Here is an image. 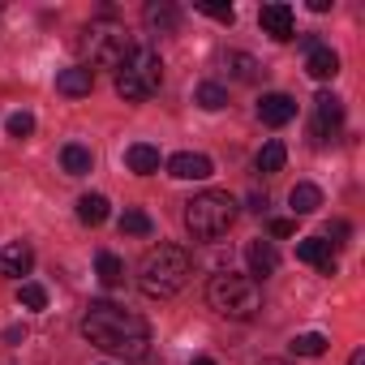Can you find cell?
<instances>
[{"label": "cell", "mask_w": 365, "mask_h": 365, "mask_svg": "<svg viewBox=\"0 0 365 365\" xmlns=\"http://www.w3.org/2000/svg\"><path fill=\"white\" fill-rule=\"evenodd\" d=\"M82 335L95 348H103L112 356H125V361H142L150 352V327L133 309L112 305V301H91V309L82 318Z\"/></svg>", "instance_id": "1"}, {"label": "cell", "mask_w": 365, "mask_h": 365, "mask_svg": "<svg viewBox=\"0 0 365 365\" xmlns=\"http://www.w3.org/2000/svg\"><path fill=\"white\" fill-rule=\"evenodd\" d=\"M190 275H194V258L185 250L180 245H155V250H146V258L138 267V288L155 301H168L190 284Z\"/></svg>", "instance_id": "2"}, {"label": "cell", "mask_w": 365, "mask_h": 365, "mask_svg": "<svg viewBox=\"0 0 365 365\" xmlns=\"http://www.w3.org/2000/svg\"><path fill=\"white\" fill-rule=\"evenodd\" d=\"M207 301H211L215 314L237 318V322H250V318H258V309H262V284L250 279V275L220 271V275H211V284H207Z\"/></svg>", "instance_id": "3"}, {"label": "cell", "mask_w": 365, "mask_h": 365, "mask_svg": "<svg viewBox=\"0 0 365 365\" xmlns=\"http://www.w3.org/2000/svg\"><path fill=\"white\" fill-rule=\"evenodd\" d=\"M237 224V202L224 190H207L185 202V228L194 241H215Z\"/></svg>", "instance_id": "4"}, {"label": "cell", "mask_w": 365, "mask_h": 365, "mask_svg": "<svg viewBox=\"0 0 365 365\" xmlns=\"http://www.w3.org/2000/svg\"><path fill=\"white\" fill-rule=\"evenodd\" d=\"M159 86H163V61H159V52L155 48H133L125 56V65L116 69V95L125 103H142Z\"/></svg>", "instance_id": "5"}, {"label": "cell", "mask_w": 365, "mask_h": 365, "mask_svg": "<svg viewBox=\"0 0 365 365\" xmlns=\"http://www.w3.org/2000/svg\"><path fill=\"white\" fill-rule=\"evenodd\" d=\"M82 52H86V69L95 73V69H120L125 56L133 52V43H129V31L125 26H116V22L103 18V22H91L86 26Z\"/></svg>", "instance_id": "6"}, {"label": "cell", "mask_w": 365, "mask_h": 365, "mask_svg": "<svg viewBox=\"0 0 365 365\" xmlns=\"http://www.w3.org/2000/svg\"><path fill=\"white\" fill-rule=\"evenodd\" d=\"M258 26H262V35H271L275 43H288V39L297 35V14H292V5L271 0V5L258 9Z\"/></svg>", "instance_id": "7"}, {"label": "cell", "mask_w": 365, "mask_h": 365, "mask_svg": "<svg viewBox=\"0 0 365 365\" xmlns=\"http://www.w3.org/2000/svg\"><path fill=\"white\" fill-rule=\"evenodd\" d=\"M339 125H344V103H339L331 91H322V95L314 99V138L327 142V138L339 133Z\"/></svg>", "instance_id": "8"}, {"label": "cell", "mask_w": 365, "mask_h": 365, "mask_svg": "<svg viewBox=\"0 0 365 365\" xmlns=\"http://www.w3.org/2000/svg\"><path fill=\"white\" fill-rule=\"evenodd\" d=\"M297 262H305V267H314V271H322V275H335V271H339L335 245H331L327 237H309V241H301V245H297Z\"/></svg>", "instance_id": "9"}, {"label": "cell", "mask_w": 365, "mask_h": 365, "mask_svg": "<svg viewBox=\"0 0 365 365\" xmlns=\"http://www.w3.org/2000/svg\"><path fill=\"white\" fill-rule=\"evenodd\" d=\"M168 176H176V180H207V176H215V163L207 155H198V150H180V155L168 159Z\"/></svg>", "instance_id": "10"}, {"label": "cell", "mask_w": 365, "mask_h": 365, "mask_svg": "<svg viewBox=\"0 0 365 365\" xmlns=\"http://www.w3.org/2000/svg\"><path fill=\"white\" fill-rule=\"evenodd\" d=\"M258 120H262V125H271V129H284L288 120H297V99H292V95H284V91L262 95V103H258Z\"/></svg>", "instance_id": "11"}, {"label": "cell", "mask_w": 365, "mask_h": 365, "mask_svg": "<svg viewBox=\"0 0 365 365\" xmlns=\"http://www.w3.org/2000/svg\"><path fill=\"white\" fill-rule=\"evenodd\" d=\"M31 267H35V250L26 241H14V245L0 250V275L22 279V275H31Z\"/></svg>", "instance_id": "12"}, {"label": "cell", "mask_w": 365, "mask_h": 365, "mask_svg": "<svg viewBox=\"0 0 365 365\" xmlns=\"http://www.w3.org/2000/svg\"><path fill=\"white\" fill-rule=\"evenodd\" d=\"M56 91H61V95H69V99H82V95H91V91H95V73H91L86 65H78V69H61Z\"/></svg>", "instance_id": "13"}, {"label": "cell", "mask_w": 365, "mask_h": 365, "mask_svg": "<svg viewBox=\"0 0 365 365\" xmlns=\"http://www.w3.org/2000/svg\"><path fill=\"white\" fill-rule=\"evenodd\" d=\"M245 258H250V279H254V275L267 279V275H275V267H279V254H275L271 241H250Z\"/></svg>", "instance_id": "14"}, {"label": "cell", "mask_w": 365, "mask_h": 365, "mask_svg": "<svg viewBox=\"0 0 365 365\" xmlns=\"http://www.w3.org/2000/svg\"><path fill=\"white\" fill-rule=\"evenodd\" d=\"M305 73H309L314 82H331V78L339 73V56H335L331 48H322V43H318V48L309 52V61H305Z\"/></svg>", "instance_id": "15"}, {"label": "cell", "mask_w": 365, "mask_h": 365, "mask_svg": "<svg viewBox=\"0 0 365 365\" xmlns=\"http://www.w3.org/2000/svg\"><path fill=\"white\" fill-rule=\"evenodd\" d=\"M125 163H129V172L150 176V172H159V146H150V142H133V146L125 150Z\"/></svg>", "instance_id": "16"}, {"label": "cell", "mask_w": 365, "mask_h": 365, "mask_svg": "<svg viewBox=\"0 0 365 365\" xmlns=\"http://www.w3.org/2000/svg\"><path fill=\"white\" fill-rule=\"evenodd\" d=\"M288 207H292V215H314L322 207V190L309 185V180H301V185H292V194H288Z\"/></svg>", "instance_id": "17"}, {"label": "cell", "mask_w": 365, "mask_h": 365, "mask_svg": "<svg viewBox=\"0 0 365 365\" xmlns=\"http://www.w3.org/2000/svg\"><path fill=\"white\" fill-rule=\"evenodd\" d=\"M61 168H65L69 176H86V172L95 168V155H91V146H82V142H69V146L61 150Z\"/></svg>", "instance_id": "18"}, {"label": "cell", "mask_w": 365, "mask_h": 365, "mask_svg": "<svg viewBox=\"0 0 365 365\" xmlns=\"http://www.w3.org/2000/svg\"><path fill=\"white\" fill-rule=\"evenodd\" d=\"M78 220H82L86 228H99V224L108 220V198H103V194H82V198H78Z\"/></svg>", "instance_id": "19"}, {"label": "cell", "mask_w": 365, "mask_h": 365, "mask_svg": "<svg viewBox=\"0 0 365 365\" xmlns=\"http://www.w3.org/2000/svg\"><path fill=\"white\" fill-rule=\"evenodd\" d=\"M95 271H99V284H103V288H116V284L125 279V262H120L112 250H99V258H95Z\"/></svg>", "instance_id": "20"}, {"label": "cell", "mask_w": 365, "mask_h": 365, "mask_svg": "<svg viewBox=\"0 0 365 365\" xmlns=\"http://www.w3.org/2000/svg\"><path fill=\"white\" fill-rule=\"evenodd\" d=\"M194 103H198L202 112H220V108H228V91H224L220 82H202V86L194 91Z\"/></svg>", "instance_id": "21"}, {"label": "cell", "mask_w": 365, "mask_h": 365, "mask_svg": "<svg viewBox=\"0 0 365 365\" xmlns=\"http://www.w3.org/2000/svg\"><path fill=\"white\" fill-rule=\"evenodd\" d=\"M284 159H288V150H284V142L279 138H271L262 150H258V172L262 176H275L279 168H284Z\"/></svg>", "instance_id": "22"}, {"label": "cell", "mask_w": 365, "mask_h": 365, "mask_svg": "<svg viewBox=\"0 0 365 365\" xmlns=\"http://www.w3.org/2000/svg\"><path fill=\"white\" fill-rule=\"evenodd\" d=\"M120 232H125V237H150V232H155V220H150L146 211L129 207V211L120 215Z\"/></svg>", "instance_id": "23"}, {"label": "cell", "mask_w": 365, "mask_h": 365, "mask_svg": "<svg viewBox=\"0 0 365 365\" xmlns=\"http://www.w3.org/2000/svg\"><path fill=\"white\" fill-rule=\"evenodd\" d=\"M146 22H150L155 31H176L180 14H176V5H168V0H159V5H146Z\"/></svg>", "instance_id": "24"}, {"label": "cell", "mask_w": 365, "mask_h": 365, "mask_svg": "<svg viewBox=\"0 0 365 365\" xmlns=\"http://www.w3.org/2000/svg\"><path fill=\"white\" fill-rule=\"evenodd\" d=\"M224 65H228V73H232L237 82H254V78H258V61L245 56V52H228Z\"/></svg>", "instance_id": "25"}, {"label": "cell", "mask_w": 365, "mask_h": 365, "mask_svg": "<svg viewBox=\"0 0 365 365\" xmlns=\"http://www.w3.org/2000/svg\"><path fill=\"white\" fill-rule=\"evenodd\" d=\"M292 352H297V356H322V352H327V335H318V331L292 335Z\"/></svg>", "instance_id": "26"}, {"label": "cell", "mask_w": 365, "mask_h": 365, "mask_svg": "<svg viewBox=\"0 0 365 365\" xmlns=\"http://www.w3.org/2000/svg\"><path fill=\"white\" fill-rule=\"evenodd\" d=\"M18 301H22L26 309H43V305H48V288H43V284H35V279H22Z\"/></svg>", "instance_id": "27"}, {"label": "cell", "mask_w": 365, "mask_h": 365, "mask_svg": "<svg viewBox=\"0 0 365 365\" xmlns=\"http://www.w3.org/2000/svg\"><path fill=\"white\" fill-rule=\"evenodd\" d=\"M207 18H215V22H224V26H232L237 22V9L232 5H220V0H202V5H198Z\"/></svg>", "instance_id": "28"}, {"label": "cell", "mask_w": 365, "mask_h": 365, "mask_svg": "<svg viewBox=\"0 0 365 365\" xmlns=\"http://www.w3.org/2000/svg\"><path fill=\"white\" fill-rule=\"evenodd\" d=\"M35 133V116L31 112H14L9 116V138H31Z\"/></svg>", "instance_id": "29"}, {"label": "cell", "mask_w": 365, "mask_h": 365, "mask_svg": "<svg viewBox=\"0 0 365 365\" xmlns=\"http://www.w3.org/2000/svg\"><path fill=\"white\" fill-rule=\"evenodd\" d=\"M297 232V220H271V237H292Z\"/></svg>", "instance_id": "30"}, {"label": "cell", "mask_w": 365, "mask_h": 365, "mask_svg": "<svg viewBox=\"0 0 365 365\" xmlns=\"http://www.w3.org/2000/svg\"><path fill=\"white\" fill-rule=\"evenodd\" d=\"M250 207H254L258 215H267V194H254V198H250Z\"/></svg>", "instance_id": "31"}, {"label": "cell", "mask_w": 365, "mask_h": 365, "mask_svg": "<svg viewBox=\"0 0 365 365\" xmlns=\"http://www.w3.org/2000/svg\"><path fill=\"white\" fill-rule=\"evenodd\" d=\"M22 335H26V327H9V331H5L9 344H22Z\"/></svg>", "instance_id": "32"}, {"label": "cell", "mask_w": 365, "mask_h": 365, "mask_svg": "<svg viewBox=\"0 0 365 365\" xmlns=\"http://www.w3.org/2000/svg\"><path fill=\"white\" fill-rule=\"evenodd\" d=\"M348 365H365V348H352V356H348Z\"/></svg>", "instance_id": "33"}, {"label": "cell", "mask_w": 365, "mask_h": 365, "mask_svg": "<svg viewBox=\"0 0 365 365\" xmlns=\"http://www.w3.org/2000/svg\"><path fill=\"white\" fill-rule=\"evenodd\" d=\"M190 365H215V361H211V356H194Z\"/></svg>", "instance_id": "34"}, {"label": "cell", "mask_w": 365, "mask_h": 365, "mask_svg": "<svg viewBox=\"0 0 365 365\" xmlns=\"http://www.w3.org/2000/svg\"><path fill=\"white\" fill-rule=\"evenodd\" d=\"M258 365H292V361H279V356H271V361H258Z\"/></svg>", "instance_id": "35"}]
</instances>
